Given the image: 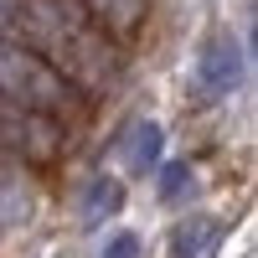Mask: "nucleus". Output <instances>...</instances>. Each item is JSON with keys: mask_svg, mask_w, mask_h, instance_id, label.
I'll return each mask as SVG.
<instances>
[{"mask_svg": "<svg viewBox=\"0 0 258 258\" xmlns=\"http://www.w3.org/2000/svg\"><path fill=\"white\" fill-rule=\"evenodd\" d=\"M238 83H243V47L232 36L212 41V47L202 52V62H197V93L212 103V98H227Z\"/></svg>", "mask_w": 258, "mask_h": 258, "instance_id": "1", "label": "nucleus"}, {"mask_svg": "<svg viewBox=\"0 0 258 258\" xmlns=\"http://www.w3.org/2000/svg\"><path fill=\"white\" fill-rule=\"evenodd\" d=\"M222 248V222L217 217H186L170 238V258H217Z\"/></svg>", "mask_w": 258, "mask_h": 258, "instance_id": "2", "label": "nucleus"}, {"mask_svg": "<svg viewBox=\"0 0 258 258\" xmlns=\"http://www.w3.org/2000/svg\"><path fill=\"white\" fill-rule=\"evenodd\" d=\"M160 150H165V135H160V124L140 119L135 129H129V145H124V155H129V165H135V170H155V165H160Z\"/></svg>", "mask_w": 258, "mask_h": 258, "instance_id": "3", "label": "nucleus"}, {"mask_svg": "<svg viewBox=\"0 0 258 258\" xmlns=\"http://www.w3.org/2000/svg\"><path fill=\"white\" fill-rule=\"evenodd\" d=\"M119 207H124V186H119V181H109V176H98V181L88 186L83 217H88V222H103V217H114Z\"/></svg>", "mask_w": 258, "mask_h": 258, "instance_id": "4", "label": "nucleus"}, {"mask_svg": "<svg viewBox=\"0 0 258 258\" xmlns=\"http://www.w3.org/2000/svg\"><path fill=\"white\" fill-rule=\"evenodd\" d=\"M26 212H31V207H26V197H21L11 181H0V238H6V232H11L21 217H26Z\"/></svg>", "mask_w": 258, "mask_h": 258, "instance_id": "5", "label": "nucleus"}, {"mask_svg": "<svg viewBox=\"0 0 258 258\" xmlns=\"http://www.w3.org/2000/svg\"><path fill=\"white\" fill-rule=\"evenodd\" d=\"M186 186H191V165H165V170H160V197H165V202H176Z\"/></svg>", "mask_w": 258, "mask_h": 258, "instance_id": "6", "label": "nucleus"}, {"mask_svg": "<svg viewBox=\"0 0 258 258\" xmlns=\"http://www.w3.org/2000/svg\"><path fill=\"white\" fill-rule=\"evenodd\" d=\"M103 258H140V238L135 232H114V238L103 243Z\"/></svg>", "mask_w": 258, "mask_h": 258, "instance_id": "7", "label": "nucleus"}]
</instances>
